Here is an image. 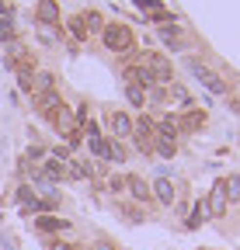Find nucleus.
<instances>
[{
  "label": "nucleus",
  "mask_w": 240,
  "mask_h": 250,
  "mask_svg": "<svg viewBox=\"0 0 240 250\" xmlns=\"http://www.w3.org/2000/svg\"><path fill=\"white\" fill-rule=\"evenodd\" d=\"M205 215H209V212H205V202H198V205L192 208V215L185 219V223H188L192 229H198V226H202V219H205Z\"/></svg>",
  "instance_id": "nucleus-19"
},
{
  "label": "nucleus",
  "mask_w": 240,
  "mask_h": 250,
  "mask_svg": "<svg viewBox=\"0 0 240 250\" xmlns=\"http://www.w3.org/2000/svg\"><path fill=\"white\" fill-rule=\"evenodd\" d=\"M153 132H157V139H174L181 129H177V118L174 115H164L160 122H153Z\"/></svg>",
  "instance_id": "nucleus-8"
},
{
  "label": "nucleus",
  "mask_w": 240,
  "mask_h": 250,
  "mask_svg": "<svg viewBox=\"0 0 240 250\" xmlns=\"http://www.w3.org/2000/svg\"><path fill=\"white\" fill-rule=\"evenodd\" d=\"M35 31H39V39L45 45H59V28L56 24H35Z\"/></svg>",
  "instance_id": "nucleus-13"
},
{
  "label": "nucleus",
  "mask_w": 240,
  "mask_h": 250,
  "mask_svg": "<svg viewBox=\"0 0 240 250\" xmlns=\"http://www.w3.org/2000/svg\"><path fill=\"white\" fill-rule=\"evenodd\" d=\"M126 184H129V191H132V195H136L139 202H146L150 195H153V191H150V184H146V181H139V177H129Z\"/></svg>",
  "instance_id": "nucleus-14"
},
{
  "label": "nucleus",
  "mask_w": 240,
  "mask_h": 250,
  "mask_svg": "<svg viewBox=\"0 0 240 250\" xmlns=\"http://www.w3.org/2000/svg\"><path fill=\"white\" fill-rule=\"evenodd\" d=\"M198 125H205V111H188L177 118V129H198Z\"/></svg>",
  "instance_id": "nucleus-11"
},
{
  "label": "nucleus",
  "mask_w": 240,
  "mask_h": 250,
  "mask_svg": "<svg viewBox=\"0 0 240 250\" xmlns=\"http://www.w3.org/2000/svg\"><path fill=\"white\" fill-rule=\"evenodd\" d=\"M80 21H84V28H87V31H101V28H105V21H101V14H98V11L80 14Z\"/></svg>",
  "instance_id": "nucleus-18"
},
{
  "label": "nucleus",
  "mask_w": 240,
  "mask_h": 250,
  "mask_svg": "<svg viewBox=\"0 0 240 250\" xmlns=\"http://www.w3.org/2000/svg\"><path fill=\"white\" fill-rule=\"evenodd\" d=\"M49 90H56V73L52 70H35L32 73V94L39 98V94H49Z\"/></svg>",
  "instance_id": "nucleus-6"
},
{
  "label": "nucleus",
  "mask_w": 240,
  "mask_h": 250,
  "mask_svg": "<svg viewBox=\"0 0 240 250\" xmlns=\"http://www.w3.org/2000/svg\"><path fill=\"white\" fill-rule=\"evenodd\" d=\"M126 98H129V104L143 108V104H146V90H143V87H136V83H126Z\"/></svg>",
  "instance_id": "nucleus-16"
},
{
  "label": "nucleus",
  "mask_w": 240,
  "mask_h": 250,
  "mask_svg": "<svg viewBox=\"0 0 240 250\" xmlns=\"http://www.w3.org/2000/svg\"><path fill=\"white\" fill-rule=\"evenodd\" d=\"M153 149H157L160 156H174V139H157Z\"/></svg>",
  "instance_id": "nucleus-23"
},
{
  "label": "nucleus",
  "mask_w": 240,
  "mask_h": 250,
  "mask_svg": "<svg viewBox=\"0 0 240 250\" xmlns=\"http://www.w3.org/2000/svg\"><path fill=\"white\" fill-rule=\"evenodd\" d=\"M122 184H126L122 177H111V181H108V188H111V191H122Z\"/></svg>",
  "instance_id": "nucleus-25"
},
{
  "label": "nucleus",
  "mask_w": 240,
  "mask_h": 250,
  "mask_svg": "<svg viewBox=\"0 0 240 250\" xmlns=\"http://www.w3.org/2000/svg\"><path fill=\"white\" fill-rule=\"evenodd\" d=\"M188 70H192V77H195L198 83H205V87H209V90H213V94H223V90H226V83H223V77H216L213 70H209V66H205V62H195V59H192V62H188Z\"/></svg>",
  "instance_id": "nucleus-3"
},
{
  "label": "nucleus",
  "mask_w": 240,
  "mask_h": 250,
  "mask_svg": "<svg viewBox=\"0 0 240 250\" xmlns=\"http://www.w3.org/2000/svg\"><path fill=\"white\" fill-rule=\"evenodd\" d=\"M70 31H73V39H77V42H87V28H84L80 18H70Z\"/></svg>",
  "instance_id": "nucleus-22"
},
{
  "label": "nucleus",
  "mask_w": 240,
  "mask_h": 250,
  "mask_svg": "<svg viewBox=\"0 0 240 250\" xmlns=\"http://www.w3.org/2000/svg\"><path fill=\"white\" fill-rule=\"evenodd\" d=\"M223 191H226V202H233V198H240V177H237V174L223 181Z\"/></svg>",
  "instance_id": "nucleus-20"
},
{
  "label": "nucleus",
  "mask_w": 240,
  "mask_h": 250,
  "mask_svg": "<svg viewBox=\"0 0 240 250\" xmlns=\"http://www.w3.org/2000/svg\"><path fill=\"white\" fill-rule=\"evenodd\" d=\"M42 233H56V229H66L63 219H52V215H39V223H35Z\"/></svg>",
  "instance_id": "nucleus-15"
},
{
  "label": "nucleus",
  "mask_w": 240,
  "mask_h": 250,
  "mask_svg": "<svg viewBox=\"0 0 240 250\" xmlns=\"http://www.w3.org/2000/svg\"><path fill=\"white\" fill-rule=\"evenodd\" d=\"M94 250H115V247H111V243H105V240H101V243H94Z\"/></svg>",
  "instance_id": "nucleus-26"
},
{
  "label": "nucleus",
  "mask_w": 240,
  "mask_h": 250,
  "mask_svg": "<svg viewBox=\"0 0 240 250\" xmlns=\"http://www.w3.org/2000/svg\"><path fill=\"white\" fill-rule=\"evenodd\" d=\"M108 129L115 139H126V136H132V118L126 111H108Z\"/></svg>",
  "instance_id": "nucleus-5"
},
{
  "label": "nucleus",
  "mask_w": 240,
  "mask_h": 250,
  "mask_svg": "<svg viewBox=\"0 0 240 250\" xmlns=\"http://www.w3.org/2000/svg\"><path fill=\"white\" fill-rule=\"evenodd\" d=\"M0 42H7V45L14 42V24L7 18H0Z\"/></svg>",
  "instance_id": "nucleus-21"
},
{
  "label": "nucleus",
  "mask_w": 240,
  "mask_h": 250,
  "mask_svg": "<svg viewBox=\"0 0 240 250\" xmlns=\"http://www.w3.org/2000/svg\"><path fill=\"white\" fill-rule=\"evenodd\" d=\"M223 208H226V191H223V181H216L213 195H209V202H205V212L209 215H223Z\"/></svg>",
  "instance_id": "nucleus-7"
},
{
  "label": "nucleus",
  "mask_w": 240,
  "mask_h": 250,
  "mask_svg": "<svg viewBox=\"0 0 240 250\" xmlns=\"http://www.w3.org/2000/svg\"><path fill=\"white\" fill-rule=\"evenodd\" d=\"M160 42L167 49H188V31H181L174 21L171 24H160Z\"/></svg>",
  "instance_id": "nucleus-4"
},
{
  "label": "nucleus",
  "mask_w": 240,
  "mask_h": 250,
  "mask_svg": "<svg viewBox=\"0 0 240 250\" xmlns=\"http://www.w3.org/2000/svg\"><path fill=\"white\" fill-rule=\"evenodd\" d=\"M35 14H39V24H56V21H59V7H56V0H39Z\"/></svg>",
  "instance_id": "nucleus-9"
},
{
  "label": "nucleus",
  "mask_w": 240,
  "mask_h": 250,
  "mask_svg": "<svg viewBox=\"0 0 240 250\" xmlns=\"http://www.w3.org/2000/svg\"><path fill=\"white\" fill-rule=\"evenodd\" d=\"M45 177H49V181H59V177H66V167H63V160H56V156H52V160H45Z\"/></svg>",
  "instance_id": "nucleus-17"
},
{
  "label": "nucleus",
  "mask_w": 240,
  "mask_h": 250,
  "mask_svg": "<svg viewBox=\"0 0 240 250\" xmlns=\"http://www.w3.org/2000/svg\"><path fill=\"white\" fill-rule=\"evenodd\" d=\"M136 66H143L146 73H153V80H157V83H171V77H174L167 56H160V52H139Z\"/></svg>",
  "instance_id": "nucleus-2"
},
{
  "label": "nucleus",
  "mask_w": 240,
  "mask_h": 250,
  "mask_svg": "<svg viewBox=\"0 0 240 250\" xmlns=\"http://www.w3.org/2000/svg\"><path fill=\"white\" fill-rule=\"evenodd\" d=\"M49 250H73V243H66V240H56Z\"/></svg>",
  "instance_id": "nucleus-24"
},
{
  "label": "nucleus",
  "mask_w": 240,
  "mask_h": 250,
  "mask_svg": "<svg viewBox=\"0 0 240 250\" xmlns=\"http://www.w3.org/2000/svg\"><path fill=\"white\" fill-rule=\"evenodd\" d=\"M101 39H105V49L108 52H129L132 45H136V35H132V28H126V24H118V21H111V24H105L101 28Z\"/></svg>",
  "instance_id": "nucleus-1"
},
{
  "label": "nucleus",
  "mask_w": 240,
  "mask_h": 250,
  "mask_svg": "<svg viewBox=\"0 0 240 250\" xmlns=\"http://www.w3.org/2000/svg\"><path fill=\"white\" fill-rule=\"evenodd\" d=\"M56 104H63V101H59V94L56 90H49V94H39V98H35V108L45 115V111H52Z\"/></svg>",
  "instance_id": "nucleus-12"
},
{
  "label": "nucleus",
  "mask_w": 240,
  "mask_h": 250,
  "mask_svg": "<svg viewBox=\"0 0 240 250\" xmlns=\"http://www.w3.org/2000/svg\"><path fill=\"white\" fill-rule=\"evenodd\" d=\"M150 191H153V195H157V198H160L164 205H171V202H174V184H171L167 177H160V181H153V188H150Z\"/></svg>",
  "instance_id": "nucleus-10"
}]
</instances>
